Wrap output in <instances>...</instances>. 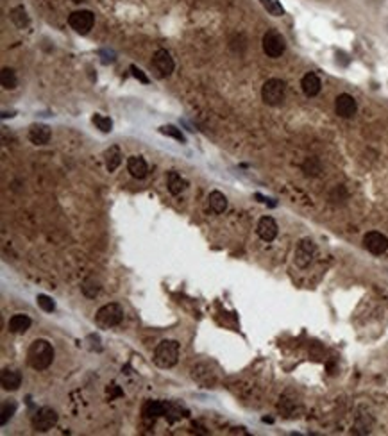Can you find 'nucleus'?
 I'll return each mask as SVG.
<instances>
[{
    "mask_svg": "<svg viewBox=\"0 0 388 436\" xmlns=\"http://www.w3.org/2000/svg\"><path fill=\"white\" fill-rule=\"evenodd\" d=\"M363 245L370 254L381 256V254H385L388 250V238L385 235H381V233H378V231H370V233L365 235Z\"/></svg>",
    "mask_w": 388,
    "mask_h": 436,
    "instance_id": "9",
    "label": "nucleus"
},
{
    "mask_svg": "<svg viewBox=\"0 0 388 436\" xmlns=\"http://www.w3.org/2000/svg\"><path fill=\"white\" fill-rule=\"evenodd\" d=\"M11 20H13V24L18 29H25L29 25V16L22 5H18V7H14V9L11 11Z\"/></svg>",
    "mask_w": 388,
    "mask_h": 436,
    "instance_id": "24",
    "label": "nucleus"
},
{
    "mask_svg": "<svg viewBox=\"0 0 388 436\" xmlns=\"http://www.w3.org/2000/svg\"><path fill=\"white\" fill-rule=\"evenodd\" d=\"M50 136H52L50 127L45 125V123H34V125H31V129H29V140L33 141L34 145H45V143L50 141Z\"/></svg>",
    "mask_w": 388,
    "mask_h": 436,
    "instance_id": "13",
    "label": "nucleus"
},
{
    "mask_svg": "<svg viewBox=\"0 0 388 436\" xmlns=\"http://www.w3.org/2000/svg\"><path fill=\"white\" fill-rule=\"evenodd\" d=\"M188 188V181L184 177H181V174H177L175 170L169 172V192L172 195H179Z\"/></svg>",
    "mask_w": 388,
    "mask_h": 436,
    "instance_id": "20",
    "label": "nucleus"
},
{
    "mask_svg": "<svg viewBox=\"0 0 388 436\" xmlns=\"http://www.w3.org/2000/svg\"><path fill=\"white\" fill-rule=\"evenodd\" d=\"M57 418H59V417H57L56 409L50 408V406H43V408H40L33 415V420H31V424H33L34 431L45 433V431H48V429H52V427L56 426Z\"/></svg>",
    "mask_w": 388,
    "mask_h": 436,
    "instance_id": "5",
    "label": "nucleus"
},
{
    "mask_svg": "<svg viewBox=\"0 0 388 436\" xmlns=\"http://www.w3.org/2000/svg\"><path fill=\"white\" fill-rule=\"evenodd\" d=\"M169 409V402H161V400H147L143 406V417L145 418H158L167 415Z\"/></svg>",
    "mask_w": 388,
    "mask_h": 436,
    "instance_id": "17",
    "label": "nucleus"
},
{
    "mask_svg": "<svg viewBox=\"0 0 388 436\" xmlns=\"http://www.w3.org/2000/svg\"><path fill=\"white\" fill-rule=\"evenodd\" d=\"M122 320H124V308L120 304H117V302L102 306L97 311V315H95V322L104 329L117 327Z\"/></svg>",
    "mask_w": 388,
    "mask_h": 436,
    "instance_id": "3",
    "label": "nucleus"
},
{
    "mask_svg": "<svg viewBox=\"0 0 388 436\" xmlns=\"http://www.w3.org/2000/svg\"><path fill=\"white\" fill-rule=\"evenodd\" d=\"M54 361V347L48 340H43V338H38L34 340L31 345H29L27 351V363L31 368L34 370L42 372L47 370L48 366Z\"/></svg>",
    "mask_w": 388,
    "mask_h": 436,
    "instance_id": "1",
    "label": "nucleus"
},
{
    "mask_svg": "<svg viewBox=\"0 0 388 436\" xmlns=\"http://www.w3.org/2000/svg\"><path fill=\"white\" fill-rule=\"evenodd\" d=\"M0 80H2V86L5 89H14L16 84H18V79H16V74H14L13 68H2V74H0Z\"/></svg>",
    "mask_w": 388,
    "mask_h": 436,
    "instance_id": "23",
    "label": "nucleus"
},
{
    "mask_svg": "<svg viewBox=\"0 0 388 436\" xmlns=\"http://www.w3.org/2000/svg\"><path fill=\"white\" fill-rule=\"evenodd\" d=\"M93 123L102 132H111L113 131V122H111V118H108V117H102V115H95V117H93Z\"/></svg>",
    "mask_w": 388,
    "mask_h": 436,
    "instance_id": "28",
    "label": "nucleus"
},
{
    "mask_svg": "<svg viewBox=\"0 0 388 436\" xmlns=\"http://www.w3.org/2000/svg\"><path fill=\"white\" fill-rule=\"evenodd\" d=\"M258 236L263 239V241H274L277 236V224L272 216H263L258 222Z\"/></svg>",
    "mask_w": 388,
    "mask_h": 436,
    "instance_id": "12",
    "label": "nucleus"
},
{
    "mask_svg": "<svg viewBox=\"0 0 388 436\" xmlns=\"http://www.w3.org/2000/svg\"><path fill=\"white\" fill-rule=\"evenodd\" d=\"M286 95V84L281 79H268L261 88V99L268 106H279L283 104Z\"/></svg>",
    "mask_w": 388,
    "mask_h": 436,
    "instance_id": "4",
    "label": "nucleus"
},
{
    "mask_svg": "<svg viewBox=\"0 0 388 436\" xmlns=\"http://www.w3.org/2000/svg\"><path fill=\"white\" fill-rule=\"evenodd\" d=\"M68 24L74 29L75 33L79 34H88L89 29L93 27L95 24V16L91 11L81 9V11H74V13L68 16Z\"/></svg>",
    "mask_w": 388,
    "mask_h": 436,
    "instance_id": "8",
    "label": "nucleus"
},
{
    "mask_svg": "<svg viewBox=\"0 0 388 436\" xmlns=\"http://www.w3.org/2000/svg\"><path fill=\"white\" fill-rule=\"evenodd\" d=\"M356 109H358V106H356V100L352 99L349 93L338 95L337 100H335V111H337V115H338V117H342V118L354 117Z\"/></svg>",
    "mask_w": 388,
    "mask_h": 436,
    "instance_id": "11",
    "label": "nucleus"
},
{
    "mask_svg": "<svg viewBox=\"0 0 388 436\" xmlns=\"http://www.w3.org/2000/svg\"><path fill=\"white\" fill-rule=\"evenodd\" d=\"M261 4H263V7H265L270 14H274V16H283V13H285L283 5H281L277 0H261Z\"/></svg>",
    "mask_w": 388,
    "mask_h": 436,
    "instance_id": "27",
    "label": "nucleus"
},
{
    "mask_svg": "<svg viewBox=\"0 0 388 436\" xmlns=\"http://www.w3.org/2000/svg\"><path fill=\"white\" fill-rule=\"evenodd\" d=\"M208 204H210V209L213 213H224L227 209V197L222 192L215 190L208 195Z\"/></svg>",
    "mask_w": 388,
    "mask_h": 436,
    "instance_id": "19",
    "label": "nucleus"
},
{
    "mask_svg": "<svg viewBox=\"0 0 388 436\" xmlns=\"http://www.w3.org/2000/svg\"><path fill=\"white\" fill-rule=\"evenodd\" d=\"M179 361V343L175 340H163L154 351V363L159 368H172Z\"/></svg>",
    "mask_w": 388,
    "mask_h": 436,
    "instance_id": "2",
    "label": "nucleus"
},
{
    "mask_svg": "<svg viewBox=\"0 0 388 436\" xmlns=\"http://www.w3.org/2000/svg\"><path fill=\"white\" fill-rule=\"evenodd\" d=\"M159 132H161V134H167V136L175 138V140L181 141V143H186V138H184V134H182L181 129H177L175 125H163V127H159Z\"/></svg>",
    "mask_w": 388,
    "mask_h": 436,
    "instance_id": "26",
    "label": "nucleus"
},
{
    "mask_svg": "<svg viewBox=\"0 0 388 436\" xmlns=\"http://www.w3.org/2000/svg\"><path fill=\"white\" fill-rule=\"evenodd\" d=\"M127 170L134 179H143L149 172V166H147L145 159L141 156H131L127 159Z\"/></svg>",
    "mask_w": 388,
    "mask_h": 436,
    "instance_id": "16",
    "label": "nucleus"
},
{
    "mask_svg": "<svg viewBox=\"0 0 388 436\" xmlns=\"http://www.w3.org/2000/svg\"><path fill=\"white\" fill-rule=\"evenodd\" d=\"M31 324H33V320L29 318L27 315L18 313V315H13V317H11V318H9V324H7V327H9L11 333H14V334H22V333H25V331H27L29 327H31Z\"/></svg>",
    "mask_w": 388,
    "mask_h": 436,
    "instance_id": "18",
    "label": "nucleus"
},
{
    "mask_svg": "<svg viewBox=\"0 0 388 436\" xmlns=\"http://www.w3.org/2000/svg\"><path fill=\"white\" fill-rule=\"evenodd\" d=\"M152 65H154V68L158 70V74L161 75V77H169L173 72V66H175L173 65L172 56H170L169 50H165V48H159V50L154 52Z\"/></svg>",
    "mask_w": 388,
    "mask_h": 436,
    "instance_id": "10",
    "label": "nucleus"
},
{
    "mask_svg": "<svg viewBox=\"0 0 388 436\" xmlns=\"http://www.w3.org/2000/svg\"><path fill=\"white\" fill-rule=\"evenodd\" d=\"M16 402L14 400H4L2 402V411H0V426H5V424L9 422L13 415L16 413Z\"/></svg>",
    "mask_w": 388,
    "mask_h": 436,
    "instance_id": "22",
    "label": "nucleus"
},
{
    "mask_svg": "<svg viewBox=\"0 0 388 436\" xmlns=\"http://www.w3.org/2000/svg\"><path fill=\"white\" fill-rule=\"evenodd\" d=\"M301 88H302L306 97H315V95L320 93L322 82H320L317 74H306L302 77V80H301Z\"/></svg>",
    "mask_w": 388,
    "mask_h": 436,
    "instance_id": "15",
    "label": "nucleus"
},
{
    "mask_svg": "<svg viewBox=\"0 0 388 436\" xmlns=\"http://www.w3.org/2000/svg\"><path fill=\"white\" fill-rule=\"evenodd\" d=\"M285 47H286L285 38L281 36L277 31H274V29L267 31V34L263 36V52H265L268 57H272V59L283 56Z\"/></svg>",
    "mask_w": 388,
    "mask_h": 436,
    "instance_id": "7",
    "label": "nucleus"
},
{
    "mask_svg": "<svg viewBox=\"0 0 388 436\" xmlns=\"http://www.w3.org/2000/svg\"><path fill=\"white\" fill-rule=\"evenodd\" d=\"M0 383H2V388L7 390V392H14L22 386V374L18 370H9V368H4L2 374H0Z\"/></svg>",
    "mask_w": 388,
    "mask_h": 436,
    "instance_id": "14",
    "label": "nucleus"
},
{
    "mask_svg": "<svg viewBox=\"0 0 388 436\" xmlns=\"http://www.w3.org/2000/svg\"><path fill=\"white\" fill-rule=\"evenodd\" d=\"M122 163V152H120V147L118 145H113L106 150V168L108 172H115V170L120 166Z\"/></svg>",
    "mask_w": 388,
    "mask_h": 436,
    "instance_id": "21",
    "label": "nucleus"
},
{
    "mask_svg": "<svg viewBox=\"0 0 388 436\" xmlns=\"http://www.w3.org/2000/svg\"><path fill=\"white\" fill-rule=\"evenodd\" d=\"M75 4H81V2H85V0H74Z\"/></svg>",
    "mask_w": 388,
    "mask_h": 436,
    "instance_id": "31",
    "label": "nucleus"
},
{
    "mask_svg": "<svg viewBox=\"0 0 388 436\" xmlns=\"http://www.w3.org/2000/svg\"><path fill=\"white\" fill-rule=\"evenodd\" d=\"M315 256H317V245H315V241L309 238H304L297 243L294 261L299 268H308L309 265L313 263Z\"/></svg>",
    "mask_w": 388,
    "mask_h": 436,
    "instance_id": "6",
    "label": "nucleus"
},
{
    "mask_svg": "<svg viewBox=\"0 0 388 436\" xmlns=\"http://www.w3.org/2000/svg\"><path fill=\"white\" fill-rule=\"evenodd\" d=\"M98 291H100V284L95 277H88L85 282H83V293H85L88 299H95L98 295Z\"/></svg>",
    "mask_w": 388,
    "mask_h": 436,
    "instance_id": "25",
    "label": "nucleus"
},
{
    "mask_svg": "<svg viewBox=\"0 0 388 436\" xmlns=\"http://www.w3.org/2000/svg\"><path fill=\"white\" fill-rule=\"evenodd\" d=\"M131 72H132V75H134L136 79L140 80V82H143V84H149V77H147V75L143 74V72H141L136 65H131Z\"/></svg>",
    "mask_w": 388,
    "mask_h": 436,
    "instance_id": "30",
    "label": "nucleus"
},
{
    "mask_svg": "<svg viewBox=\"0 0 388 436\" xmlns=\"http://www.w3.org/2000/svg\"><path fill=\"white\" fill-rule=\"evenodd\" d=\"M38 300V306L42 308L45 313H52V311L56 310V304H54V300L50 299L48 295H43V293H40V295L36 297Z\"/></svg>",
    "mask_w": 388,
    "mask_h": 436,
    "instance_id": "29",
    "label": "nucleus"
}]
</instances>
